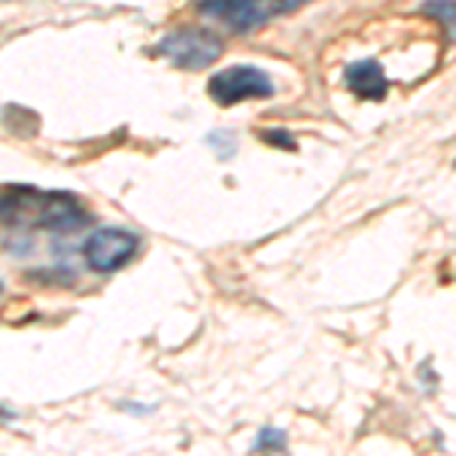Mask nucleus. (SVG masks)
<instances>
[{
  "instance_id": "nucleus-1",
  "label": "nucleus",
  "mask_w": 456,
  "mask_h": 456,
  "mask_svg": "<svg viewBox=\"0 0 456 456\" xmlns=\"http://www.w3.org/2000/svg\"><path fill=\"white\" fill-rule=\"evenodd\" d=\"M4 219L12 225L49 228V232H77L88 225V213L73 195L37 192L25 186L4 189Z\"/></svg>"
},
{
  "instance_id": "nucleus-2",
  "label": "nucleus",
  "mask_w": 456,
  "mask_h": 456,
  "mask_svg": "<svg viewBox=\"0 0 456 456\" xmlns=\"http://www.w3.org/2000/svg\"><path fill=\"white\" fill-rule=\"evenodd\" d=\"M305 4L311 0H201L198 10L223 21L232 31H253V28H262L281 16H289Z\"/></svg>"
},
{
  "instance_id": "nucleus-3",
  "label": "nucleus",
  "mask_w": 456,
  "mask_h": 456,
  "mask_svg": "<svg viewBox=\"0 0 456 456\" xmlns=\"http://www.w3.org/2000/svg\"><path fill=\"white\" fill-rule=\"evenodd\" d=\"M161 58L174 64V68L201 70L223 55V40L208 28H180V31L167 34L156 46Z\"/></svg>"
},
{
  "instance_id": "nucleus-4",
  "label": "nucleus",
  "mask_w": 456,
  "mask_h": 456,
  "mask_svg": "<svg viewBox=\"0 0 456 456\" xmlns=\"http://www.w3.org/2000/svg\"><path fill=\"white\" fill-rule=\"evenodd\" d=\"M208 92L216 104L234 107L240 101H256V98H271L274 94V83L262 68L256 64H232V68L213 73L208 83Z\"/></svg>"
},
{
  "instance_id": "nucleus-5",
  "label": "nucleus",
  "mask_w": 456,
  "mask_h": 456,
  "mask_svg": "<svg viewBox=\"0 0 456 456\" xmlns=\"http://www.w3.org/2000/svg\"><path fill=\"white\" fill-rule=\"evenodd\" d=\"M141 249L134 232H125V228H98L94 234H88L83 256L86 265L98 274H113V271L125 268Z\"/></svg>"
},
{
  "instance_id": "nucleus-6",
  "label": "nucleus",
  "mask_w": 456,
  "mask_h": 456,
  "mask_svg": "<svg viewBox=\"0 0 456 456\" xmlns=\"http://www.w3.org/2000/svg\"><path fill=\"white\" fill-rule=\"evenodd\" d=\"M344 79H347V88L359 98L378 101L387 94V73L378 61H353L347 70H344Z\"/></svg>"
},
{
  "instance_id": "nucleus-7",
  "label": "nucleus",
  "mask_w": 456,
  "mask_h": 456,
  "mask_svg": "<svg viewBox=\"0 0 456 456\" xmlns=\"http://www.w3.org/2000/svg\"><path fill=\"white\" fill-rule=\"evenodd\" d=\"M423 12L436 19L451 40H456V0H426Z\"/></svg>"
}]
</instances>
